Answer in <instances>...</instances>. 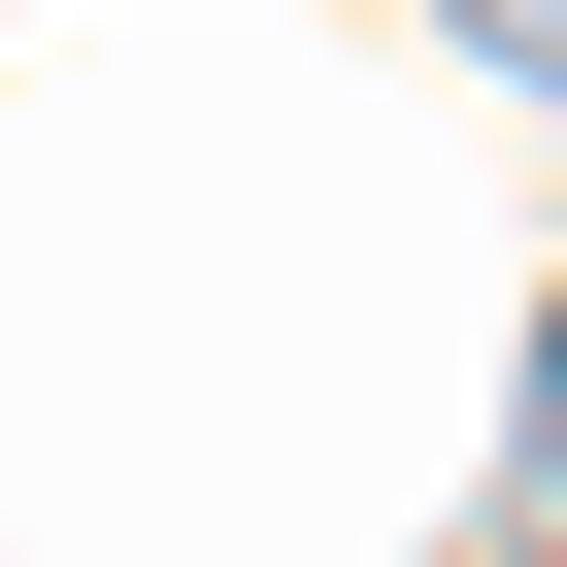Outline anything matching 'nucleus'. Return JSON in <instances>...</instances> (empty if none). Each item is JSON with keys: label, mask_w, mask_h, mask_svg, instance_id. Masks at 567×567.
<instances>
[{"label": "nucleus", "mask_w": 567, "mask_h": 567, "mask_svg": "<svg viewBox=\"0 0 567 567\" xmlns=\"http://www.w3.org/2000/svg\"><path fill=\"white\" fill-rule=\"evenodd\" d=\"M434 34H467V68H501V101H567V0H434Z\"/></svg>", "instance_id": "1"}, {"label": "nucleus", "mask_w": 567, "mask_h": 567, "mask_svg": "<svg viewBox=\"0 0 567 567\" xmlns=\"http://www.w3.org/2000/svg\"><path fill=\"white\" fill-rule=\"evenodd\" d=\"M501 501H567V301H534V401H501Z\"/></svg>", "instance_id": "2"}]
</instances>
